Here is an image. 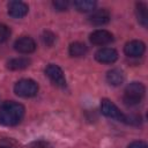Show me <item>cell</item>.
Listing matches in <instances>:
<instances>
[{"instance_id": "obj_19", "label": "cell", "mask_w": 148, "mask_h": 148, "mask_svg": "<svg viewBox=\"0 0 148 148\" xmlns=\"http://www.w3.org/2000/svg\"><path fill=\"white\" fill-rule=\"evenodd\" d=\"M53 7L56 8V10H59V12H64V10H67L68 9V6H69V2L68 1H65V0H56L52 2Z\"/></svg>"}, {"instance_id": "obj_1", "label": "cell", "mask_w": 148, "mask_h": 148, "mask_svg": "<svg viewBox=\"0 0 148 148\" xmlns=\"http://www.w3.org/2000/svg\"><path fill=\"white\" fill-rule=\"evenodd\" d=\"M24 117V106L16 102H5L0 105V124L15 126Z\"/></svg>"}, {"instance_id": "obj_8", "label": "cell", "mask_w": 148, "mask_h": 148, "mask_svg": "<svg viewBox=\"0 0 148 148\" xmlns=\"http://www.w3.org/2000/svg\"><path fill=\"white\" fill-rule=\"evenodd\" d=\"M146 51V45L141 40H131L128 43H126V45L124 46V52L126 56L131 57V58H138L141 57Z\"/></svg>"}, {"instance_id": "obj_11", "label": "cell", "mask_w": 148, "mask_h": 148, "mask_svg": "<svg viewBox=\"0 0 148 148\" xmlns=\"http://www.w3.org/2000/svg\"><path fill=\"white\" fill-rule=\"evenodd\" d=\"M110 17L111 15L109 10L105 8H101V9H95L94 12H91L88 20L94 25H104L110 21Z\"/></svg>"}, {"instance_id": "obj_10", "label": "cell", "mask_w": 148, "mask_h": 148, "mask_svg": "<svg viewBox=\"0 0 148 148\" xmlns=\"http://www.w3.org/2000/svg\"><path fill=\"white\" fill-rule=\"evenodd\" d=\"M29 7L25 2L23 1H10L8 3V14L9 16L14 17V18H21L24 17L28 14Z\"/></svg>"}, {"instance_id": "obj_20", "label": "cell", "mask_w": 148, "mask_h": 148, "mask_svg": "<svg viewBox=\"0 0 148 148\" xmlns=\"http://www.w3.org/2000/svg\"><path fill=\"white\" fill-rule=\"evenodd\" d=\"M127 148H148V146H147V143H146L145 141H140V140H139V141H133V142H131Z\"/></svg>"}, {"instance_id": "obj_9", "label": "cell", "mask_w": 148, "mask_h": 148, "mask_svg": "<svg viewBox=\"0 0 148 148\" xmlns=\"http://www.w3.org/2000/svg\"><path fill=\"white\" fill-rule=\"evenodd\" d=\"M95 59L101 64H112L118 59V52L112 47H102L95 53Z\"/></svg>"}, {"instance_id": "obj_21", "label": "cell", "mask_w": 148, "mask_h": 148, "mask_svg": "<svg viewBox=\"0 0 148 148\" xmlns=\"http://www.w3.org/2000/svg\"><path fill=\"white\" fill-rule=\"evenodd\" d=\"M32 147H34V148H47L49 145H47L46 142H44V141H38V142H35V143L32 145Z\"/></svg>"}, {"instance_id": "obj_7", "label": "cell", "mask_w": 148, "mask_h": 148, "mask_svg": "<svg viewBox=\"0 0 148 148\" xmlns=\"http://www.w3.org/2000/svg\"><path fill=\"white\" fill-rule=\"evenodd\" d=\"M14 49L22 54H29L32 53L36 50V43L31 37L22 36L14 43Z\"/></svg>"}, {"instance_id": "obj_18", "label": "cell", "mask_w": 148, "mask_h": 148, "mask_svg": "<svg viewBox=\"0 0 148 148\" xmlns=\"http://www.w3.org/2000/svg\"><path fill=\"white\" fill-rule=\"evenodd\" d=\"M10 36V29L6 24L0 23V43L6 42Z\"/></svg>"}, {"instance_id": "obj_12", "label": "cell", "mask_w": 148, "mask_h": 148, "mask_svg": "<svg viewBox=\"0 0 148 148\" xmlns=\"http://www.w3.org/2000/svg\"><path fill=\"white\" fill-rule=\"evenodd\" d=\"M106 81L111 86H114V87L120 86L125 81V74H124V72L121 69L113 68V69H111V71H109L106 73Z\"/></svg>"}, {"instance_id": "obj_15", "label": "cell", "mask_w": 148, "mask_h": 148, "mask_svg": "<svg viewBox=\"0 0 148 148\" xmlns=\"http://www.w3.org/2000/svg\"><path fill=\"white\" fill-rule=\"evenodd\" d=\"M135 13H136V17L139 23L147 28L148 25V14H147V6L143 2H136L135 5Z\"/></svg>"}, {"instance_id": "obj_6", "label": "cell", "mask_w": 148, "mask_h": 148, "mask_svg": "<svg viewBox=\"0 0 148 148\" xmlns=\"http://www.w3.org/2000/svg\"><path fill=\"white\" fill-rule=\"evenodd\" d=\"M89 39L91 44L97 45V46H103V45L110 44L113 40V35L105 29H98L90 34Z\"/></svg>"}, {"instance_id": "obj_2", "label": "cell", "mask_w": 148, "mask_h": 148, "mask_svg": "<svg viewBox=\"0 0 148 148\" xmlns=\"http://www.w3.org/2000/svg\"><path fill=\"white\" fill-rule=\"evenodd\" d=\"M145 92H146V88H145V86L142 83L132 82L125 88L123 101H124V103L126 105H130V106L136 105L143 98Z\"/></svg>"}, {"instance_id": "obj_22", "label": "cell", "mask_w": 148, "mask_h": 148, "mask_svg": "<svg viewBox=\"0 0 148 148\" xmlns=\"http://www.w3.org/2000/svg\"><path fill=\"white\" fill-rule=\"evenodd\" d=\"M0 148H10V147H7V146H0Z\"/></svg>"}, {"instance_id": "obj_4", "label": "cell", "mask_w": 148, "mask_h": 148, "mask_svg": "<svg viewBox=\"0 0 148 148\" xmlns=\"http://www.w3.org/2000/svg\"><path fill=\"white\" fill-rule=\"evenodd\" d=\"M101 110H102V113L104 116H106L109 118H112L114 120L125 123L126 114H124L112 101H110L108 98H103L101 101Z\"/></svg>"}, {"instance_id": "obj_3", "label": "cell", "mask_w": 148, "mask_h": 148, "mask_svg": "<svg viewBox=\"0 0 148 148\" xmlns=\"http://www.w3.org/2000/svg\"><path fill=\"white\" fill-rule=\"evenodd\" d=\"M14 91L20 97H34L38 92V84L31 79H22L15 83Z\"/></svg>"}, {"instance_id": "obj_13", "label": "cell", "mask_w": 148, "mask_h": 148, "mask_svg": "<svg viewBox=\"0 0 148 148\" xmlns=\"http://www.w3.org/2000/svg\"><path fill=\"white\" fill-rule=\"evenodd\" d=\"M30 65V59L25 57H18V58H13L7 62V68L10 71H21Z\"/></svg>"}, {"instance_id": "obj_17", "label": "cell", "mask_w": 148, "mask_h": 148, "mask_svg": "<svg viewBox=\"0 0 148 148\" xmlns=\"http://www.w3.org/2000/svg\"><path fill=\"white\" fill-rule=\"evenodd\" d=\"M42 40L46 46H52L56 42V35L51 31H44L42 35Z\"/></svg>"}, {"instance_id": "obj_16", "label": "cell", "mask_w": 148, "mask_h": 148, "mask_svg": "<svg viewBox=\"0 0 148 148\" xmlns=\"http://www.w3.org/2000/svg\"><path fill=\"white\" fill-rule=\"evenodd\" d=\"M73 6L75 7L76 10L81 13H88V12H94L96 7V1L91 0H76L73 2Z\"/></svg>"}, {"instance_id": "obj_14", "label": "cell", "mask_w": 148, "mask_h": 148, "mask_svg": "<svg viewBox=\"0 0 148 148\" xmlns=\"http://www.w3.org/2000/svg\"><path fill=\"white\" fill-rule=\"evenodd\" d=\"M68 52L72 57H75V58H80V57H84L88 52V47L84 43H81V42H74L69 45V49H68Z\"/></svg>"}, {"instance_id": "obj_5", "label": "cell", "mask_w": 148, "mask_h": 148, "mask_svg": "<svg viewBox=\"0 0 148 148\" xmlns=\"http://www.w3.org/2000/svg\"><path fill=\"white\" fill-rule=\"evenodd\" d=\"M45 74L56 86H58L60 88L66 87V79H65L62 69L59 66H57L54 64L47 65L45 68Z\"/></svg>"}]
</instances>
